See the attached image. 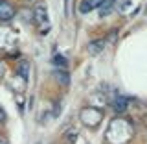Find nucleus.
Returning <instances> with one entry per match:
<instances>
[{
    "instance_id": "obj_1",
    "label": "nucleus",
    "mask_w": 147,
    "mask_h": 144,
    "mask_svg": "<svg viewBox=\"0 0 147 144\" xmlns=\"http://www.w3.org/2000/svg\"><path fill=\"white\" fill-rule=\"evenodd\" d=\"M101 118H103V113H101L99 109H94V107H86L81 111V120L85 126L88 128H94L98 126V124L101 122Z\"/></svg>"
},
{
    "instance_id": "obj_2",
    "label": "nucleus",
    "mask_w": 147,
    "mask_h": 144,
    "mask_svg": "<svg viewBox=\"0 0 147 144\" xmlns=\"http://www.w3.org/2000/svg\"><path fill=\"white\" fill-rule=\"evenodd\" d=\"M33 18H35L37 22H39V26H42V31L48 30L50 20H48V13H46V8H44V6H37V8H35V11H33Z\"/></svg>"
},
{
    "instance_id": "obj_3",
    "label": "nucleus",
    "mask_w": 147,
    "mask_h": 144,
    "mask_svg": "<svg viewBox=\"0 0 147 144\" xmlns=\"http://www.w3.org/2000/svg\"><path fill=\"white\" fill-rule=\"evenodd\" d=\"M15 17V8L6 0H0V20H11Z\"/></svg>"
},
{
    "instance_id": "obj_4",
    "label": "nucleus",
    "mask_w": 147,
    "mask_h": 144,
    "mask_svg": "<svg viewBox=\"0 0 147 144\" xmlns=\"http://www.w3.org/2000/svg\"><path fill=\"white\" fill-rule=\"evenodd\" d=\"M112 109L116 111V113H123V111H127V105H129V98L127 96H116V98H112Z\"/></svg>"
},
{
    "instance_id": "obj_5",
    "label": "nucleus",
    "mask_w": 147,
    "mask_h": 144,
    "mask_svg": "<svg viewBox=\"0 0 147 144\" xmlns=\"http://www.w3.org/2000/svg\"><path fill=\"white\" fill-rule=\"evenodd\" d=\"M53 78L57 80L59 85H63V87L70 85V74L64 70V68H55V70H53Z\"/></svg>"
},
{
    "instance_id": "obj_6",
    "label": "nucleus",
    "mask_w": 147,
    "mask_h": 144,
    "mask_svg": "<svg viewBox=\"0 0 147 144\" xmlns=\"http://www.w3.org/2000/svg\"><path fill=\"white\" fill-rule=\"evenodd\" d=\"M103 46H105L103 41H94V43H90V44H88V52H90L92 55H98V54H101Z\"/></svg>"
},
{
    "instance_id": "obj_7",
    "label": "nucleus",
    "mask_w": 147,
    "mask_h": 144,
    "mask_svg": "<svg viewBox=\"0 0 147 144\" xmlns=\"http://www.w3.org/2000/svg\"><path fill=\"white\" fill-rule=\"evenodd\" d=\"M114 2H116V0H103V4H101V15H109L110 11H112V8H114Z\"/></svg>"
},
{
    "instance_id": "obj_8",
    "label": "nucleus",
    "mask_w": 147,
    "mask_h": 144,
    "mask_svg": "<svg viewBox=\"0 0 147 144\" xmlns=\"http://www.w3.org/2000/svg\"><path fill=\"white\" fill-rule=\"evenodd\" d=\"M28 67H30L28 63H22L20 67H18V70H17L18 76H20V78H24V81H26V78H28Z\"/></svg>"
},
{
    "instance_id": "obj_9",
    "label": "nucleus",
    "mask_w": 147,
    "mask_h": 144,
    "mask_svg": "<svg viewBox=\"0 0 147 144\" xmlns=\"http://www.w3.org/2000/svg\"><path fill=\"white\" fill-rule=\"evenodd\" d=\"M53 63L59 65V68H64V67H66V59H64L63 55H53Z\"/></svg>"
},
{
    "instance_id": "obj_10",
    "label": "nucleus",
    "mask_w": 147,
    "mask_h": 144,
    "mask_svg": "<svg viewBox=\"0 0 147 144\" xmlns=\"http://www.w3.org/2000/svg\"><path fill=\"white\" fill-rule=\"evenodd\" d=\"M85 4H88V8L90 9H94V8H99L101 4H103V0H83Z\"/></svg>"
},
{
    "instance_id": "obj_11",
    "label": "nucleus",
    "mask_w": 147,
    "mask_h": 144,
    "mask_svg": "<svg viewBox=\"0 0 147 144\" xmlns=\"http://www.w3.org/2000/svg\"><path fill=\"white\" fill-rule=\"evenodd\" d=\"M79 11H81V13H88V11H90V8H88V4H85V2H81V4H79Z\"/></svg>"
},
{
    "instance_id": "obj_12",
    "label": "nucleus",
    "mask_w": 147,
    "mask_h": 144,
    "mask_svg": "<svg viewBox=\"0 0 147 144\" xmlns=\"http://www.w3.org/2000/svg\"><path fill=\"white\" fill-rule=\"evenodd\" d=\"M4 74H6V68H4V65H2V63H0V78H2V76H4Z\"/></svg>"
},
{
    "instance_id": "obj_13",
    "label": "nucleus",
    "mask_w": 147,
    "mask_h": 144,
    "mask_svg": "<svg viewBox=\"0 0 147 144\" xmlns=\"http://www.w3.org/2000/svg\"><path fill=\"white\" fill-rule=\"evenodd\" d=\"M4 120H6V113L0 109V122H4Z\"/></svg>"
},
{
    "instance_id": "obj_14",
    "label": "nucleus",
    "mask_w": 147,
    "mask_h": 144,
    "mask_svg": "<svg viewBox=\"0 0 147 144\" xmlns=\"http://www.w3.org/2000/svg\"><path fill=\"white\" fill-rule=\"evenodd\" d=\"M0 144H9V142H7V141H6L4 137H0Z\"/></svg>"
}]
</instances>
